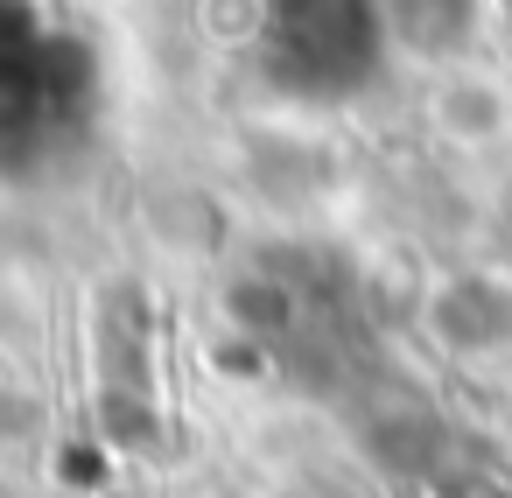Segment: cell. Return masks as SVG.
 <instances>
[{
	"instance_id": "cell-1",
	"label": "cell",
	"mask_w": 512,
	"mask_h": 498,
	"mask_svg": "<svg viewBox=\"0 0 512 498\" xmlns=\"http://www.w3.org/2000/svg\"><path fill=\"white\" fill-rule=\"evenodd\" d=\"M428 134L463 148V155H491L512 141V78L484 71V64H449L428 85Z\"/></svg>"
}]
</instances>
